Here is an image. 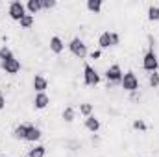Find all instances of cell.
<instances>
[{
    "label": "cell",
    "instance_id": "1",
    "mask_svg": "<svg viewBox=\"0 0 159 157\" xmlns=\"http://www.w3.org/2000/svg\"><path fill=\"white\" fill-rule=\"evenodd\" d=\"M148 43H150V46H148V50L144 52V56H143V69L146 70V72H157L159 69V59H157V54H156V50H154V44H156V39L152 37V35H148Z\"/></svg>",
    "mask_w": 159,
    "mask_h": 157
},
{
    "label": "cell",
    "instance_id": "2",
    "mask_svg": "<svg viewBox=\"0 0 159 157\" xmlns=\"http://www.w3.org/2000/svg\"><path fill=\"white\" fill-rule=\"evenodd\" d=\"M120 87L124 91H128V92H137L139 91V78H137V74L133 70L124 72V76L120 79Z\"/></svg>",
    "mask_w": 159,
    "mask_h": 157
},
{
    "label": "cell",
    "instance_id": "3",
    "mask_svg": "<svg viewBox=\"0 0 159 157\" xmlns=\"http://www.w3.org/2000/svg\"><path fill=\"white\" fill-rule=\"evenodd\" d=\"M69 50H70V54H72L74 57H78V59H85V57L89 56L87 44L80 39V37H72V39H70V43H69Z\"/></svg>",
    "mask_w": 159,
    "mask_h": 157
},
{
    "label": "cell",
    "instance_id": "4",
    "mask_svg": "<svg viewBox=\"0 0 159 157\" xmlns=\"http://www.w3.org/2000/svg\"><path fill=\"white\" fill-rule=\"evenodd\" d=\"M20 61L11 54V56H7L4 61H0V69L6 72V74H11V76H15V74H19L20 72Z\"/></svg>",
    "mask_w": 159,
    "mask_h": 157
},
{
    "label": "cell",
    "instance_id": "5",
    "mask_svg": "<svg viewBox=\"0 0 159 157\" xmlns=\"http://www.w3.org/2000/svg\"><path fill=\"white\" fill-rule=\"evenodd\" d=\"M83 83H85L87 87H96V85L100 83V74H98V70H96L93 65H89V63L83 65Z\"/></svg>",
    "mask_w": 159,
    "mask_h": 157
},
{
    "label": "cell",
    "instance_id": "6",
    "mask_svg": "<svg viewBox=\"0 0 159 157\" xmlns=\"http://www.w3.org/2000/svg\"><path fill=\"white\" fill-rule=\"evenodd\" d=\"M7 15H9L11 20H17V22H19V20L26 15V4H22L20 0L9 2V6H7Z\"/></svg>",
    "mask_w": 159,
    "mask_h": 157
},
{
    "label": "cell",
    "instance_id": "7",
    "mask_svg": "<svg viewBox=\"0 0 159 157\" xmlns=\"http://www.w3.org/2000/svg\"><path fill=\"white\" fill-rule=\"evenodd\" d=\"M104 76H106V79H107V85L120 83V79H122V76H124V72H122V67H120L119 63H113V65H109Z\"/></svg>",
    "mask_w": 159,
    "mask_h": 157
},
{
    "label": "cell",
    "instance_id": "8",
    "mask_svg": "<svg viewBox=\"0 0 159 157\" xmlns=\"http://www.w3.org/2000/svg\"><path fill=\"white\" fill-rule=\"evenodd\" d=\"M41 137H43V131H41L39 128L35 124H28V128H26V139L24 141L37 142V141H41Z\"/></svg>",
    "mask_w": 159,
    "mask_h": 157
},
{
    "label": "cell",
    "instance_id": "9",
    "mask_svg": "<svg viewBox=\"0 0 159 157\" xmlns=\"http://www.w3.org/2000/svg\"><path fill=\"white\" fill-rule=\"evenodd\" d=\"M32 87H34L35 92H46V89H48V79L44 78L43 74H35L34 79H32Z\"/></svg>",
    "mask_w": 159,
    "mask_h": 157
},
{
    "label": "cell",
    "instance_id": "10",
    "mask_svg": "<svg viewBox=\"0 0 159 157\" xmlns=\"http://www.w3.org/2000/svg\"><path fill=\"white\" fill-rule=\"evenodd\" d=\"M48 104H50V96L46 92H35V96H34L35 109H44V107H48Z\"/></svg>",
    "mask_w": 159,
    "mask_h": 157
},
{
    "label": "cell",
    "instance_id": "11",
    "mask_svg": "<svg viewBox=\"0 0 159 157\" xmlns=\"http://www.w3.org/2000/svg\"><path fill=\"white\" fill-rule=\"evenodd\" d=\"M65 50V43L59 35H52L50 37V52H54L56 56H59L61 52Z\"/></svg>",
    "mask_w": 159,
    "mask_h": 157
},
{
    "label": "cell",
    "instance_id": "12",
    "mask_svg": "<svg viewBox=\"0 0 159 157\" xmlns=\"http://www.w3.org/2000/svg\"><path fill=\"white\" fill-rule=\"evenodd\" d=\"M83 126H85L87 131H91V133H98V129H100V118H96L94 115H91V117L85 118Z\"/></svg>",
    "mask_w": 159,
    "mask_h": 157
},
{
    "label": "cell",
    "instance_id": "13",
    "mask_svg": "<svg viewBox=\"0 0 159 157\" xmlns=\"http://www.w3.org/2000/svg\"><path fill=\"white\" fill-rule=\"evenodd\" d=\"M98 46H100V50H106L111 46V32L109 30H106L98 35Z\"/></svg>",
    "mask_w": 159,
    "mask_h": 157
},
{
    "label": "cell",
    "instance_id": "14",
    "mask_svg": "<svg viewBox=\"0 0 159 157\" xmlns=\"http://www.w3.org/2000/svg\"><path fill=\"white\" fill-rule=\"evenodd\" d=\"M41 9V0H28L26 2V13H30V15H37Z\"/></svg>",
    "mask_w": 159,
    "mask_h": 157
},
{
    "label": "cell",
    "instance_id": "15",
    "mask_svg": "<svg viewBox=\"0 0 159 157\" xmlns=\"http://www.w3.org/2000/svg\"><path fill=\"white\" fill-rule=\"evenodd\" d=\"M61 118L65 120V122H74V118H76V109L72 107V105H67L65 109H63V113H61Z\"/></svg>",
    "mask_w": 159,
    "mask_h": 157
},
{
    "label": "cell",
    "instance_id": "16",
    "mask_svg": "<svg viewBox=\"0 0 159 157\" xmlns=\"http://www.w3.org/2000/svg\"><path fill=\"white\" fill-rule=\"evenodd\" d=\"M28 157H44L46 155V146L43 144H35L34 148H30V152L26 154Z\"/></svg>",
    "mask_w": 159,
    "mask_h": 157
},
{
    "label": "cell",
    "instance_id": "17",
    "mask_svg": "<svg viewBox=\"0 0 159 157\" xmlns=\"http://www.w3.org/2000/svg\"><path fill=\"white\" fill-rule=\"evenodd\" d=\"M26 128H28V124H19V126L13 129V139L24 141V139H26Z\"/></svg>",
    "mask_w": 159,
    "mask_h": 157
},
{
    "label": "cell",
    "instance_id": "18",
    "mask_svg": "<svg viewBox=\"0 0 159 157\" xmlns=\"http://www.w3.org/2000/svg\"><path fill=\"white\" fill-rule=\"evenodd\" d=\"M34 22H35V17H34V15H30V13H26V15L19 20V26H20V28H24V30H28V28H32V26H34Z\"/></svg>",
    "mask_w": 159,
    "mask_h": 157
},
{
    "label": "cell",
    "instance_id": "19",
    "mask_svg": "<svg viewBox=\"0 0 159 157\" xmlns=\"http://www.w3.org/2000/svg\"><path fill=\"white\" fill-rule=\"evenodd\" d=\"M146 15H148V20H152V22H157V20H159V6H156V4L148 6V11H146Z\"/></svg>",
    "mask_w": 159,
    "mask_h": 157
},
{
    "label": "cell",
    "instance_id": "20",
    "mask_svg": "<svg viewBox=\"0 0 159 157\" xmlns=\"http://www.w3.org/2000/svg\"><path fill=\"white\" fill-rule=\"evenodd\" d=\"M85 6L91 13H100L102 11V0H87Z\"/></svg>",
    "mask_w": 159,
    "mask_h": 157
},
{
    "label": "cell",
    "instance_id": "21",
    "mask_svg": "<svg viewBox=\"0 0 159 157\" xmlns=\"http://www.w3.org/2000/svg\"><path fill=\"white\" fill-rule=\"evenodd\" d=\"M93 104H89V102H83V104H80V115H83V117H91L93 115Z\"/></svg>",
    "mask_w": 159,
    "mask_h": 157
},
{
    "label": "cell",
    "instance_id": "22",
    "mask_svg": "<svg viewBox=\"0 0 159 157\" xmlns=\"http://www.w3.org/2000/svg\"><path fill=\"white\" fill-rule=\"evenodd\" d=\"M131 128H133L135 131H146V129H148V126H146V122H144L143 118H135L133 124H131Z\"/></svg>",
    "mask_w": 159,
    "mask_h": 157
},
{
    "label": "cell",
    "instance_id": "23",
    "mask_svg": "<svg viewBox=\"0 0 159 157\" xmlns=\"http://www.w3.org/2000/svg\"><path fill=\"white\" fill-rule=\"evenodd\" d=\"M148 83H150L152 89H157L159 87V72H152V74H148Z\"/></svg>",
    "mask_w": 159,
    "mask_h": 157
},
{
    "label": "cell",
    "instance_id": "24",
    "mask_svg": "<svg viewBox=\"0 0 159 157\" xmlns=\"http://www.w3.org/2000/svg\"><path fill=\"white\" fill-rule=\"evenodd\" d=\"M11 54H13V52H11V48H9V46H6V44H2V46H0V61H4V59H6L7 56H11Z\"/></svg>",
    "mask_w": 159,
    "mask_h": 157
},
{
    "label": "cell",
    "instance_id": "25",
    "mask_svg": "<svg viewBox=\"0 0 159 157\" xmlns=\"http://www.w3.org/2000/svg\"><path fill=\"white\" fill-rule=\"evenodd\" d=\"M41 7L43 9H52V7H56V0H41Z\"/></svg>",
    "mask_w": 159,
    "mask_h": 157
},
{
    "label": "cell",
    "instance_id": "26",
    "mask_svg": "<svg viewBox=\"0 0 159 157\" xmlns=\"http://www.w3.org/2000/svg\"><path fill=\"white\" fill-rule=\"evenodd\" d=\"M120 44V35L117 32H111V46H117Z\"/></svg>",
    "mask_w": 159,
    "mask_h": 157
},
{
    "label": "cell",
    "instance_id": "27",
    "mask_svg": "<svg viewBox=\"0 0 159 157\" xmlns=\"http://www.w3.org/2000/svg\"><path fill=\"white\" fill-rule=\"evenodd\" d=\"M102 57V50H93L91 52V59H100Z\"/></svg>",
    "mask_w": 159,
    "mask_h": 157
},
{
    "label": "cell",
    "instance_id": "28",
    "mask_svg": "<svg viewBox=\"0 0 159 157\" xmlns=\"http://www.w3.org/2000/svg\"><path fill=\"white\" fill-rule=\"evenodd\" d=\"M6 109V96L0 92V111H4Z\"/></svg>",
    "mask_w": 159,
    "mask_h": 157
},
{
    "label": "cell",
    "instance_id": "29",
    "mask_svg": "<svg viewBox=\"0 0 159 157\" xmlns=\"http://www.w3.org/2000/svg\"><path fill=\"white\" fill-rule=\"evenodd\" d=\"M2 157H6V155H2Z\"/></svg>",
    "mask_w": 159,
    "mask_h": 157
},
{
    "label": "cell",
    "instance_id": "30",
    "mask_svg": "<svg viewBox=\"0 0 159 157\" xmlns=\"http://www.w3.org/2000/svg\"><path fill=\"white\" fill-rule=\"evenodd\" d=\"M26 157H28V155H26Z\"/></svg>",
    "mask_w": 159,
    "mask_h": 157
}]
</instances>
